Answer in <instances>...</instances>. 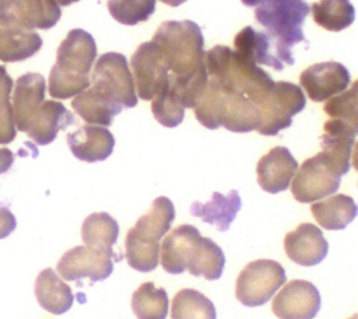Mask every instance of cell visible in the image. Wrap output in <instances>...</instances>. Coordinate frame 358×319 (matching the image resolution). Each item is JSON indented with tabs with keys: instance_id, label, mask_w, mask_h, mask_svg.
<instances>
[{
	"instance_id": "9a60e30c",
	"label": "cell",
	"mask_w": 358,
	"mask_h": 319,
	"mask_svg": "<svg viewBox=\"0 0 358 319\" xmlns=\"http://www.w3.org/2000/svg\"><path fill=\"white\" fill-rule=\"evenodd\" d=\"M284 249L294 263L308 267L320 263L326 257L329 243L322 229L310 222H303L285 235Z\"/></svg>"
},
{
	"instance_id": "277c9868",
	"label": "cell",
	"mask_w": 358,
	"mask_h": 319,
	"mask_svg": "<svg viewBox=\"0 0 358 319\" xmlns=\"http://www.w3.org/2000/svg\"><path fill=\"white\" fill-rule=\"evenodd\" d=\"M193 109L196 119L211 130L224 126L235 133H248L260 123V111L253 101L221 87L211 77Z\"/></svg>"
},
{
	"instance_id": "8fae6325",
	"label": "cell",
	"mask_w": 358,
	"mask_h": 319,
	"mask_svg": "<svg viewBox=\"0 0 358 319\" xmlns=\"http://www.w3.org/2000/svg\"><path fill=\"white\" fill-rule=\"evenodd\" d=\"M113 255L96 250L85 245L67 250L57 262V273L66 281H76L84 277L92 283L108 278L113 271Z\"/></svg>"
},
{
	"instance_id": "3957f363",
	"label": "cell",
	"mask_w": 358,
	"mask_h": 319,
	"mask_svg": "<svg viewBox=\"0 0 358 319\" xmlns=\"http://www.w3.org/2000/svg\"><path fill=\"white\" fill-rule=\"evenodd\" d=\"M241 1L248 7H255V18L266 28L275 57L284 64H294L292 48L299 42H306L302 25L310 11L309 4L305 0Z\"/></svg>"
},
{
	"instance_id": "1f68e13d",
	"label": "cell",
	"mask_w": 358,
	"mask_h": 319,
	"mask_svg": "<svg viewBox=\"0 0 358 319\" xmlns=\"http://www.w3.org/2000/svg\"><path fill=\"white\" fill-rule=\"evenodd\" d=\"M171 319H217L214 304L200 291L183 288L172 299Z\"/></svg>"
},
{
	"instance_id": "ffe728a7",
	"label": "cell",
	"mask_w": 358,
	"mask_h": 319,
	"mask_svg": "<svg viewBox=\"0 0 358 319\" xmlns=\"http://www.w3.org/2000/svg\"><path fill=\"white\" fill-rule=\"evenodd\" d=\"M74 123V116L62 102L43 101L35 115L31 118L24 133L39 146L52 143L59 130Z\"/></svg>"
},
{
	"instance_id": "4316f807",
	"label": "cell",
	"mask_w": 358,
	"mask_h": 319,
	"mask_svg": "<svg viewBox=\"0 0 358 319\" xmlns=\"http://www.w3.org/2000/svg\"><path fill=\"white\" fill-rule=\"evenodd\" d=\"M234 45L236 53L255 64L270 66L274 70L284 69V63L275 57L273 42L266 32L256 31L253 27H245L235 36Z\"/></svg>"
},
{
	"instance_id": "d590c367",
	"label": "cell",
	"mask_w": 358,
	"mask_h": 319,
	"mask_svg": "<svg viewBox=\"0 0 358 319\" xmlns=\"http://www.w3.org/2000/svg\"><path fill=\"white\" fill-rule=\"evenodd\" d=\"M13 85V78L8 76L6 67L0 66V144L11 143L17 133L10 98Z\"/></svg>"
},
{
	"instance_id": "f1b7e54d",
	"label": "cell",
	"mask_w": 358,
	"mask_h": 319,
	"mask_svg": "<svg viewBox=\"0 0 358 319\" xmlns=\"http://www.w3.org/2000/svg\"><path fill=\"white\" fill-rule=\"evenodd\" d=\"M316 222L324 229L337 231L345 228L357 215V204L347 194H334L310 206Z\"/></svg>"
},
{
	"instance_id": "cb8c5ba5",
	"label": "cell",
	"mask_w": 358,
	"mask_h": 319,
	"mask_svg": "<svg viewBox=\"0 0 358 319\" xmlns=\"http://www.w3.org/2000/svg\"><path fill=\"white\" fill-rule=\"evenodd\" d=\"M42 46V38L10 21H0V62H21L34 56Z\"/></svg>"
},
{
	"instance_id": "e575fe53",
	"label": "cell",
	"mask_w": 358,
	"mask_h": 319,
	"mask_svg": "<svg viewBox=\"0 0 358 319\" xmlns=\"http://www.w3.org/2000/svg\"><path fill=\"white\" fill-rule=\"evenodd\" d=\"M110 15L123 25L147 21L155 11V0H108Z\"/></svg>"
},
{
	"instance_id": "60d3db41",
	"label": "cell",
	"mask_w": 358,
	"mask_h": 319,
	"mask_svg": "<svg viewBox=\"0 0 358 319\" xmlns=\"http://www.w3.org/2000/svg\"><path fill=\"white\" fill-rule=\"evenodd\" d=\"M0 21H8L4 11V0H0Z\"/></svg>"
},
{
	"instance_id": "836d02e7",
	"label": "cell",
	"mask_w": 358,
	"mask_h": 319,
	"mask_svg": "<svg viewBox=\"0 0 358 319\" xmlns=\"http://www.w3.org/2000/svg\"><path fill=\"white\" fill-rule=\"evenodd\" d=\"M151 111L157 122L165 127H175L185 118V106L179 91L168 77L165 87L152 98Z\"/></svg>"
},
{
	"instance_id": "74e56055",
	"label": "cell",
	"mask_w": 358,
	"mask_h": 319,
	"mask_svg": "<svg viewBox=\"0 0 358 319\" xmlns=\"http://www.w3.org/2000/svg\"><path fill=\"white\" fill-rule=\"evenodd\" d=\"M17 227V220L10 208L4 204H0V239L8 236Z\"/></svg>"
},
{
	"instance_id": "83f0119b",
	"label": "cell",
	"mask_w": 358,
	"mask_h": 319,
	"mask_svg": "<svg viewBox=\"0 0 358 319\" xmlns=\"http://www.w3.org/2000/svg\"><path fill=\"white\" fill-rule=\"evenodd\" d=\"M225 266V256L222 249L210 238L199 236L194 242L186 270L196 277H204L206 280H218L222 276Z\"/></svg>"
},
{
	"instance_id": "ab89813d",
	"label": "cell",
	"mask_w": 358,
	"mask_h": 319,
	"mask_svg": "<svg viewBox=\"0 0 358 319\" xmlns=\"http://www.w3.org/2000/svg\"><path fill=\"white\" fill-rule=\"evenodd\" d=\"M159 1H162V3H165L168 6H171V7H178V6L183 4L186 0H159Z\"/></svg>"
},
{
	"instance_id": "52a82bcc",
	"label": "cell",
	"mask_w": 358,
	"mask_h": 319,
	"mask_svg": "<svg viewBox=\"0 0 358 319\" xmlns=\"http://www.w3.org/2000/svg\"><path fill=\"white\" fill-rule=\"evenodd\" d=\"M287 281L284 267L270 259L248 263L236 278V298L245 306L266 304Z\"/></svg>"
},
{
	"instance_id": "8d00e7d4",
	"label": "cell",
	"mask_w": 358,
	"mask_h": 319,
	"mask_svg": "<svg viewBox=\"0 0 358 319\" xmlns=\"http://www.w3.org/2000/svg\"><path fill=\"white\" fill-rule=\"evenodd\" d=\"M357 88H358V84L354 83L348 91L340 95H336L326 102L323 111L330 116V119H340L354 126H358Z\"/></svg>"
},
{
	"instance_id": "2e32d148",
	"label": "cell",
	"mask_w": 358,
	"mask_h": 319,
	"mask_svg": "<svg viewBox=\"0 0 358 319\" xmlns=\"http://www.w3.org/2000/svg\"><path fill=\"white\" fill-rule=\"evenodd\" d=\"M4 11L10 22L29 31L49 29L62 15L56 0H4Z\"/></svg>"
},
{
	"instance_id": "d6a6232c",
	"label": "cell",
	"mask_w": 358,
	"mask_h": 319,
	"mask_svg": "<svg viewBox=\"0 0 358 319\" xmlns=\"http://www.w3.org/2000/svg\"><path fill=\"white\" fill-rule=\"evenodd\" d=\"M310 8L315 22L327 31H343L355 18V10L350 0H319Z\"/></svg>"
},
{
	"instance_id": "30bf717a",
	"label": "cell",
	"mask_w": 358,
	"mask_h": 319,
	"mask_svg": "<svg viewBox=\"0 0 358 319\" xmlns=\"http://www.w3.org/2000/svg\"><path fill=\"white\" fill-rule=\"evenodd\" d=\"M133 81L141 99H152L168 83L169 69L159 50L151 41L141 43L131 55Z\"/></svg>"
},
{
	"instance_id": "9c48e42d",
	"label": "cell",
	"mask_w": 358,
	"mask_h": 319,
	"mask_svg": "<svg viewBox=\"0 0 358 319\" xmlns=\"http://www.w3.org/2000/svg\"><path fill=\"white\" fill-rule=\"evenodd\" d=\"M340 182L341 176L337 175L323 153H319L302 162L289 185L295 200L313 203L336 193Z\"/></svg>"
},
{
	"instance_id": "d6986e66",
	"label": "cell",
	"mask_w": 358,
	"mask_h": 319,
	"mask_svg": "<svg viewBox=\"0 0 358 319\" xmlns=\"http://www.w3.org/2000/svg\"><path fill=\"white\" fill-rule=\"evenodd\" d=\"M67 144L76 158L85 162L106 160L115 147L113 134L101 126L84 125L67 134Z\"/></svg>"
},
{
	"instance_id": "8992f818",
	"label": "cell",
	"mask_w": 358,
	"mask_h": 319,
	"mask_svg": "<svg viewBox=\"0 0 358 319\" xmlns=\"http://www.w3.org/2000/svg\"><path fill=\"white\" fill-rule=\"evenodd\" d=\"M302 88L287 81H274L273 87L259 102L260 123L256 129L263 136H275L292 123V116L305 108Z\"/></svg>"
},
{
	"instance_id": "484cf974",
	"label": "cell",
	"mask_w": 358,
	"mask_h": 319,
	"mask_svg": "<svg viewBox=\"0 0 358 319\" xmlns=\"http://www.w3.org/2000/svg\"><path fill=\"white\" fill-rule=\"evenodd\" d=\"M35 297L38 304L53 315L67 312L74 301L71 288L49 267L43 269L35 280Z\"/></svg>"
},
{
	"instance_id": "4fadbf2b",
	"label": "cell",
	"mask_w": 358,
	"mask_h": 319,
	"mask_svg": "<svg viewBox=\"0 0 358 319\" xmlns=\"http://www.w3.org/2000/svg\"><path fill=\"white\" fill-rule=\"evenodd\" d=\"M299 83L310 99L322 102L347 90L350 73L341 63L324 62L303 70L299 76Z\"/></svg>"
},
{
	"instance_id": "6da1fadb",
	"label": "cell",
	"mask_w": 358,
	"mask_h": 319,
	"mask_svg": "<svg viewBox=\"0 0 358 319\" xmlns=\"http://www.w3.org/2000/svg\"><path fill=\"white\" fill-rule=\"evenodd\" d=\"M152 42L166 62L185 108H194L208 80L200 27L190 20L165 21L155 31Z\"/></svg>"
},
{
	"instance_id": "f546056e",
	"label": "cell",
	"mask_w": 358,
	"mask_h": 319,
	"mask_svg": "<svg viewBox=\"0 0 358 319\" xmlns=\"http://www.w3.org/2000/svg\"><path fill=\"white\" fill-rule=\"evenodd\" d=\"M119 236V224L108 213L90 214L81 227V238L85 246L113 255L112 246Z\"/></svg>"
},
{
	"instance_id": "ac0fdd59",
	"label": "cell",
	"mask_w": 358,
	"mask_h": 319,
	"mask_svg": "<svg viewBox=\"0 0 358 319\" xmlns=\"http://www.w3.org/2000/svg\"><path fill=\"white\" fill-rule=\"evenodd\" d=\"M46 83L38 73H25L17 78L13 92V116L15 129L25 132L31 118L45 101Z\"/></svg>"
},
{
	"instance_id": "5b68a950",
	"label": "cell",
	"mask_w": 358,
	"mask_h": 319,
	"mask_svg": "<svg viewBox=\"0 0 358 319\" xmlns=\"http://www.w3.org/2000/svg\"><path fill=\"white\" fill-rule=\"evenodd\" d=\"M204 63L208 77L214 78L221 87L248 97L256 105L274 84L267 71L228 46L217 45L206 52Z\"/></svg>"
},
{
	"instance_id": "d4e9b609",
	"label": "cell",
	"mask_w": 358,
	"mask_h": 319,
	"mask_svg": "<svg viewBox=\"0 0 358 319\" xmlns=\"http://www.w3.org/2000/svg\"><path fill=\"white\" fill-rule=\"evenodd\" d=\"M242 201L238 190H231L227 196L220 192H214L211 199L206 203L193 201L190 206V214L201 218L207 224H213L218 231L224 232L229 228L241 210Z\"/></svg>"
},
{
	"instance_id": "603a6c76",
	"label": "cell",
	"mask_w": 358,
	"mask_h": 319,
	"mask_svg": "<svg viewBox=\"0 0 358 319\" xmlns=\"http://www.w3.org/2000/svg\"><path fill=\"white\" fill-rule=\"evenodd\" d=\"M73 109L88 125L109 126L123 106L94 85H90L71 101Z\"/></svg>"
},
{
	"instance_id": "7402d4cb",
	"label": "cell",
	"mask_w": 358,
	"mask_h": 319,
	"mask_svg": "<svg viewBox=\"0 0 358 319\" xmlns=\"http://www.w3.org/2000/svg\"><path fill=\"white\" fill-rule=\"evenodd\" d=\"M199 236V229L190 224L178 225L165 235L159 246L164 270L169 274H182L186 270L192 248Z\"/></svg>"
},
{
	"instance_id": "7c38bea8",
	"label": "cell",
	"mask_w": 358,
	"mask_h": 319,
	"mask_svg": "<svg viewBox=\"0 0 358 319\" xmlns=\"http://www.w3.org/2000/svg\"><path fill=\"white\" fill-rule=\"evenodd\" d=\"M271 309L278 319H313L320 309V294L310 281L292 280L274 297Z\"/></svg>"
},
{
	"instance_id": "e0dca14e",
	"label": "cell",
	"mask_w": 358,
	"mask_h": 319,
	"mask_svg": "<svg viewBox=\"0 0 358 319\" xmlns=\"http://www.w3.org/2000/svg\"><path fill=\"white\" fill-rule=\"evenodd\" d=\"M298 162L287 147H274L263 155L256 166L257 182L264 192L278 193L288 189Z\"/></svg>"
},
{
	"instance_id": "f35d334b",
	"label": "cell",
	"mask_w": 358,
	"mask_h": 319,
	"mask_svg": "<svg viewBox=\"0 0 358 319\" xmlns=\"http://www.w3.org/2000/svg\"><path fill=\"white\" fill-rule=\"evenodd\" d=\"M14 162V154L8 148H0V173L7 172Z\"/></svg>"
},
{
	"instance_id": "44dd1931",
	"label": "cell",
	"mask_w": 358,
	"mask_h": 319,
	"mask_svg": "<svg viewBox=\"0 0 358 319\" xmlns=\"http://www.w3.org/2000/svg\"><path fill=\"white\" fill-rule=\"evenodd\" d=\"M173 220V203L168 197L159 196L152 201L150 210L137 220L133 228L129 229L127 236L148 245H159L162 236L171 229Z\"/></svg>"
},
{
	"instance_id": "b9f144b4",
	"label": "cell",
	"mask_w": 358,
	"mask_h": 319,
	"mask_svg": "<svg viewBox=\"0 0 358 319\" xmlns=\"http://www.w3.org/2000/svg\"><path fill=\"white\" fill-rule=\"evenodd\" d=\"M76 1H78V0H56V3H57L59 6H69V4H73V3H76Z\"/></svg>"
},
{
	"instance_id": "5bb4252c",
	"label": "cell",
	"mask_w": 358,
	"mask_h": 319,
	"mask_svg": "<svg viewBox=\"0 0 358 319\" xmlns=\"http://www.w3.org/2000/svg\"><path fill=\"white\" fill-rule=\"evenodd\" d=\"M322 153L337 172L343 176L350 171L351 154L355 144L358 126L340 119H329L323 125Z\"/></svg>"
},
{
	"instance_id": "ba28073f",
	"label": "cell",
	"mask_w": 358,
	"mask_h": 319,
	"mask_svg": "<svg viewBox=\"0 0 358 319\" xmlns=\"http://www.w3.org/2000/svg\"><path fill=\"white\" fill-rule=\"evenodd\" d=\"M91 83L124 108L137 105L133 76L126 57L120 53L109 52L101 55L94 66Z\"/></svg>"
},
{
	"instance_id": "4dcf8cb0",
	"label": "cell",
	"mask_w": 358,
	"mask_h": 319,
	"mask_svg": "<svg viewBox=\"0 0 358 319\" xmlns=\"http://www.w3.org/2000/svg\"><path fill=\"white\" fill-rule=\"evenodd\" d=\"M169 301L164 288L154 283H143L131 297V309L137 319H166Z\"/></svg>"
},
{
	"instance_id": "7a4b0ae2",
	"label": "cell",
	"mask_w": 358,
	"mask_h": 319,
	"mask_svg": "<svg viewBox=\"0 0 358 319\" xmlns=\"http://www.w3.org/2000/svg\"><path fill=\"white\" fill-rule=\"evenodd\" d=\"M95 57L96 45L92 35L84 29H71L59 45L56 63L49 74L50 97L67 99L88 88Z\"/></svg>"
}]
</instances>
